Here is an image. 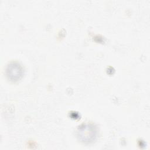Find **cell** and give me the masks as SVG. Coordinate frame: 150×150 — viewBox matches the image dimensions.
I'll use <instances>...</instances> for the list:
<instances>
[{
	"instance_id": "2",
	"label": "cell",
	"mask_w": 150,
	"mask_h": 150,
	"mask_svg": "<svg viewBox=\"0 0 150 150\" xmlns=\"http://www.w3.org/2000/svg\"><path fill=\"white\" fill-rule=\"evenodd\" d=\"M6 73L8 77L11 80L17 81L22 77L23 75V69L19 63L12 62L7 66Z\"/></svg>"
},
{
	"instance_id": "1",
	"label": "cell",
	"mask_w": 150,
	"mask_h": 150,
	"mask_svg": "<svg viewBox=\"0 0 150 150\" xmlns=\"http://www.w3.org/2000/svg\"><path fill=\"white\" fill-rule=\"evenodd\" d=\"M97 134L96 127L91 124L86 123L81 125L77 129V135L79 139L84 143L88 144L93 142Z\"/></svg>"
}]
</instances>
